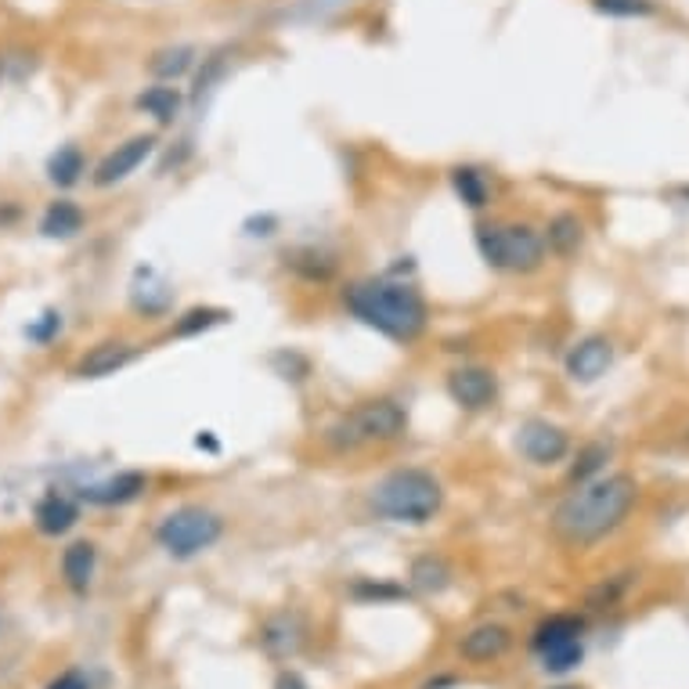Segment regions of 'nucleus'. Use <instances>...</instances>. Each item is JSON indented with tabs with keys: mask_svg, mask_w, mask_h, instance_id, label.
Returning <instances> with one entry per match:
<instances>
[{
	"mask_svg": "<svg viewBox=\"0 0 689 689\" xmlns=\"http://www.w3.org/2000/svg\"><path fill=\"white\" fill-rule=\"evenodd\" d=\"M224 535V520L217 513L203 506H184L163 516V524L155 527V541L174 556V559H192L199 553L213 549Z\"/></svg>",
	"mask_w": 689,
	"mask_h": 689,
	"instance_id": "423d86ee",
	"label": "nucleus"
},
{
	"mask_svg": "<svg viewBox=\"0 0 689 689\" xmlns=\"http://www.w3.org/2000/svg\"><path fill=\"white\" fill-rule=\"evenodd\" d=\"M452 189L469 210H484L487 199H492V189H487L484 174L480 170H473V166H455L452 170Z\"/></svg>",
	"mask_w": 689,
	"mask_h": 689,
	"instance_id": "5701e85b",
	"label": "nucleus"
},
{
	"mask_svg": "<svg viewBox=\"0 0 689 689\" xmlns=\"http://www.w3.org/2000/svg\"><path fill=\"white\" fill-rule=\"evenodd\" d=\"M682 195H686V199H689V189H686V192H682Z\"/></svg>",
	"mask_w": 689,
	"mask_h": 689,
	"instance_id": "4c0bfd02",
	"label": "nucleus"
},
{
	"mask_svg": "<svg viewBox=\"0 0 689 689\" xmlns=\"http://www.w3.org/2000/svg\"><path fill=\"white\" fill-rule=\"evenodd\" d=\"M343 307L362 325L376 328L379 336L394 343H415L426 333V300L405 282H386V278H365L351 282L343 290Z\"/></svg>",
	"mask_w": 689,
	"mask_h": 689,
	"instance_id": "f03ea898",
	"label": "nucleus"
},
{
	"mask_svg": "<svg viewBox=\"0 0 689 689\" xmlns=\"http://www.w3.org/2000/svg\"><path fill=\"white\" fill-rule=\"evenodd\" d=\"M285 261H290V267L296 271V275H304L307 282H328L336 271V264L318 250H296L293 256H285Z\"/></svg>",
	"mask_w": 689,
	"mask_h": 689,
	"instance_id": "a878e982",
	"label": "nucleus"
},
{
	"mask_svg": "<svg viewBox=\"0 0 689 689\" xmlns=\"http://www.w3.org/2000/svg\"><path fill=\"white\" fill-rule=\"evenodd\" d=\"M192 65H195V51H192V48H184V44H181V48H163V51H155V54H152V62H149L152 77H160L163 83L184 77Z\"/></svg>",
	"mask_w": 689,
	"mask_h": 689,
	"instance_id": "b1692460",
	"label": "nucleus"
},
{
	"mask_svg": "<svg viewBox=\"0 0 689 689\" xmlns=\"http://www.w3.org/2000/svg\"><path fill=\"white\" fill-rule=\"evenodd\" d=\"M261 642H264V650L271 657H293L300 646H304V621H300L296 614H278V617H271V621L264 625L261 631Z\"/></svg>",
	"mask_w": 689,
	"mask_h": 689,
	"instance_id": "2eb2a0df",
	"label": "nucleus"
},
{
	"mask_svg": "<svg viewBox=\"0 0 689 689\" xmlns=\"http://www.w3.org/2000/svg\"><path fill=\"white\" fill-rule=\"evenodd\" d=\"M181 105H184V94L178 88H166V83H155V88H149L138 98V109L149 112L155 123H174Z\"/></svg>",
	"mask_w": 689,
	"mask_h": 689,
	"instance_id": "6ab92c4d",
	"label": "nucleus"
},
{
	"mask_svg": "<svg viewBox=\"0 0 689 689\" xmlns=\"http://www.w3.org/2000/svg\"><path fill=\"white\" fill-rule=\"evenodd\" d=\"M610 458V448L607 444H585V448L578 452V463H574V469H570V480H578V484H585V480H592L596 473L602 469V463H607Z\"/></svg>",
	"mask_w": 689,
	"mask_h": 689,
	"instance_id": "c85d7f7f",
	"label": "nucleus"
},
{
	"mask_svg": "<svg viewBox=\"0 0 689 689\" xmlns=\"http://www.w3.org/2000/svg\"><path fill=\"white\" fill-rule=\"evenodd\" d=\"M516 448L527 458V463L535 466H553V463H564L567 452H570V437L567 429H559L545 419H530L516 429Z\"/></svg>",
	"mask_w": 689,
	"mask_h": 689,
	"instance_id": "0eeeda50",
	"label": "nucleus"
},
{
	"mask_svg": "<svg viewBox=\"0 0 689 689\" xmlns=\"http://www.w3.org/2000/svg\"><path fill=\"white\" fill-rule=\"evenodd\" d=\"M408 415L405 408L391 397H372L354 405L340 423L325 429V444L336 452H357L368 448V444H391L405 434Z\"/></svg>",
	"mask_w": 689,
	"mask_h": 689,
	"instance_id": "20e7f679",
	"label": "nucleus"
},
{
	"mask_svg": "<svg viewBox=\"0 0 689 689\" xmlns=\"http://www.w3.org/2000/svg\"><path fill=\"white\" fill-rule=\"evenodd\" d=\"M639 501V484L628 473L585 480L578 492H570L553 513L556 538H564L574 549H588L625 524V516Z\"/></svg>",
	"mask_w": 689,
	"mask_h": 689,
	"instance_id": "f257e3e1",
	"label": "nucleus"
},
{
	"mask_svg": "<svg viewBox=\"0 0 689 689\" xmlns=\"http://www.w3.org/2000/svg\"><path fill=\"white\" fill-rule=\"evenodd\" d=\"M48 689H88V682H83V675H77V671H65L62 679H54Z\"/></svg>",
	"mask_w": 689,
	"mask_h": 689,
	"instance_id": "473e14b6",
	"label": "nucleus"
},
{
	"mask_svg": "<svg viewBox=\"0 0 689 689\" xmlns=\"http://www.w3.org/2000/svg\"><path fill=\"white\" fill-rule=\"evenodd\" d=\"M227 318H232V314H227L224 307H192V311H184L181 318L174 322V328H170V336L189 340V336L210 333V328L224 325Z\"/></svg>",
	"mask_w": 689,
	"mask_h": 689,
	"instance_id": "412c9836",
	"label": "nucleus"
},
{
	"mask_svg": "<svg viewBox=\"0 0 689 689\" xmlns=\"http://www.w3.org/2000/svg\"><path fill=\"white\" fill-rule=\"evenodd\" d=\"M59 333H62V314L59 311L40 314V322H33L30 328H26V336H30L33 343H51Z\"/></svg>",
	"mask_w": 689,
	"mask_h": 689,
	"instance_id": "2f4dec72",
	"label": "nucleus"
},
{
	"mask_svg": "<svg viewBox=\"0 0 689 689\" xmlns=\"http://www.w3.org/2000/svg\"><path fill=\"white\" fill-rule=\"evenodd\" d=\"M195 448H206V452H221V444L210 437V429H203V434L195 437Z\"/></svg>",
	"mask_w": 689,
	"mask_h": 689,
	"instance_id": "f704fd0d",
	"label": "nucleus"
},
{
	"mask_svg": "<svg viewBox=\"0 0 689 689\" xmlns=\"http://www.w3.org/2000/svg\"><path fill=\"white\" fill-rule=\"evenodd\" d=\"M134 357H138L134 343H123V340L94 343V347L73 365V376L77 379H105V376H116V372L131 365Z\"/></svg>",
	"mask_w": 689,
	"mask_h": 689,
	"instance_id": "9d476101",
	"label": "nucleus"
},
{
	"mask_svg": "<svg viewBox=\"0 0 689 689\" xmlns=\"http://www.w3.org/2000/svg\"><path fill=\"white\" fill-rule=\"evenodd\" d=\"M83 152L77 145H65L51 155V163H48V178L59 184V189H69V184H77L80 174H83Z\"/></svg>",
	"mask_w": 689,
	"mask_h": 689,
	"instance_id": "393cba45",
	"label": "nucleus"
},
{
	"mask_svg": "<svg viewBox=\"0 0 689 689\" xmlns=\"http://www.w3.org/2000/svg\"><path fill=\"white\" fill-rule=\"evenodd\" d=\"M581 628H585V625L578 621V617L556 614V617H549V621H541V625L535 628V639H530V646H535V653L556 650V646L581 639Z\"/></svg>",
	"mask_w": 689,
	"mask_h": 689,
	"instance_id": "f3484780",
	"label": "nucleus"
},
{
	"mask_svg": "<svg viewBox=\"0 0 689 689\" xmlns=\"http://www.w3.org/2000/svg\"><path fill=\"white\" fill-rule=\"evenodd\" d=\"M152 152H155V134H138L131 141H123V145H116L102 163H98L94 184H98V189H112V184L126 181L141 163L149 160Z\"/></svg>",
	"mask_w": 689,
	"mask_h": 689,
	"instance_id": "1a4fd4ad",
	"label": "nucleus"
},
{
	"mask_svg": "<svg viewBox=\"0 0 689 689\" xmlns=\"http://www.w3.org/2000/svg\"><path fill=\"white\" fill-rule=\"evenodd\" d=\"M94 567H98V549L91 541H73L62 556L65 585L73 588V592H88L94 581Z\"/></svg>",
	"mask_w": 689,
	"mask_h": 689,
	"instance_id": "dca6fc26",
	"label": "nucleus"
},
{
	"mask_svg": "<svg viewBox=\"0 0 689 689\" xmlns=\"http://www.w3.org/2000/svg\"><path fill=\"white\" fill-rule=\"evenodd\" d=\"M581 239H585V224L574 217V213H556L549 227H545V246L559 256H570L581 246Z\"/></svg>",
	"mask_w": 689,
	"mask_h": 689,
	"instance_id": "aec40b11",
	"label": "nucleus"
},
{
	"mask_svg": "<svg viewBox=\"0 0 689 689\" xmlns=\"http://www.w3.org/2000/svg\"><path fill=\"white\" fill-rule=\"evenodd\" d=\"M412 585L419 588V592H444V588L452 585V567L444 564L440 556H419L412 564Z\"/></svg>",
	"mask_w": 689,
	"mask_h": 689,
	"instance_id": "4be33fe9",
	"label": "nucleus"
},
{
	"mask_svg": "<svg viewBox=\"0 0 689 689\" xmlns=\"http://www.w3.org/2000/svg\"><path fill=\"white\" fill-rule=\"evenodd\" d=\"M351 592H354V599H362V602H394V599H405L408 588L405 585H394V581L362 578V581H354Z\"/></svg>",
	"mask_w": 689,
	"mask_h": 689,
	"instance_id": "bb28decb",
	"label": "nucleus"
},
{
	"mask_svg": "<svg viewBox=\"0 0 689 689\" xmlns=\"http://www.w3.org/2000/svg\"><path fill=\"white\" fill-rule=\"evenodd\" d=\"M599 16L610 19H646L653 16V0H592Z\"/></svg>",
	"mask_w": 689,
	"mask_h": 689,
	"instance_id": "c756f323",
	"label": "nucleus"
},
{
	"mask_svg": "<svg viewBox=\"0 0 689 689\" xmlns=\"http://www.w3.org/2000/svg\"><path fill=\"white\" fill-rule=\"evenodd\" d=\"M444 506V487L429 469H394L372 487V509L394 524H429Z\"/></svg>",
	"mask_w": 689,
	"mask_h": 689,
	"instance_id": "7ed1b4c3",
	"label": "nucleus"
},
{
	"mask_svg": "<svg viewBox=\"0 0 689 689\" xmlns=\"http://www.w3.org/2000/svg\"><path fill=\"white\" fill-rule=\"evenodd\" d=\"M455 686V679L452 675H440V679H434V682H426L423 689H452Z\"/></svg>",
	"mask_w": 689,
	"mask_h": 689,
	"instance_id": "c9c22d12",
	"label": "nucleus"
},
{
	"mask_svg": "<svg viewBox=\"0 0 689 689\" xmlns=\"http://www.w3.org/2000/svg\"><path fill=\"white\" fill-rule=\"evenodd\" d=\"M448 397L466 412H484L498 401V379L492 368L463 365L448 372Z\"/></svg>",
	"mask_w": 689,
	"mask_h": 689,
	"instance_id": "6e6552de",
	"label": "nucleus"
},
{
	"mask_svg": "<svg viewBox=\"0 0 689 689\" xmlns=\"http://www.w3.org/2000/svg\"><path fill=\"white\" fill-rule=\"evenodd\" d=\"M509 642H513V636L506 625L487 621V625H477L466 631L463 642H458V653L473 660V665H487V660H498L501 653H506Z\"/></svg>",
	"mask_w": 689,
	"mask_h": 689,
	"instance_id": "ddd939ff",
	"label": "nucleus"
},
{
	"mask_svg": "<svg viewBox=\"0 0 689 689\" xmlns=\"http://www.w3.org/2000/svg\"><path fill=\"white\" fill-rule=\"evenodd\" d=\"M33 520H37V530H40V535L59 538V535H65V530L80 520V509H77V501H73V498H65V495H59V492H51V495H44V498L37 501Z\"/></svg>",
	"mask_w": 689,
	"mask_h": 689,
	"instance_id": "4468645a",
	"label": "nucleus"
},
{
	"mask_svg": "<svg viewBox=\"0 0 689 689\" xmlns=\"http://www.w3.org/2000/svg\"><path fill=\"white\" fill-rule=\"evenodd\" d=\"M553 689H574V686H553Z\"/></svg>",
	"mask_w": 689,
	"mask_h": 689,
	"instance_id": "e433bc0d",
	"label": "nucleus"
},
{
	"mask_svg": "<svg viewBox=\"0 0 689 689\" xmlns=\"http://www.w3.org/2000/svg\"><path fill=\"white\" fill-rule=\"evenodd\" d=\"M477 250L487 267L506 275H530L545 264V235L530 224H480Z\"/></svg>",
	"mask_w": 689,
	"mask_h": 689,
	"instance_id": "39448f33",
	"label": "nucleus"
},
{
	"mask_svg": "<svg viewBox=\"0 0 689 689\" xmlns=\"http://www.w3.org/2000/svg\"><path fill=\"white\" fill-rule=\"evenodd\" d=\"M614 362V343L607 336H585L567 354V376L574 383H596Z\"/></svg>",
	"mask_w": 689,
	"mask_h": 689,
	"instance_id": "9b49d317",
	"label": "nucleus"
},
{
	"mask_svg": "<svg viewBox=\"0 0 689 689\" xmlns=\"http://www.w3.org/2000/svg\"><path fill=\"white\" fill-rule=\"evenodd\" d=\"M40 232L48 239H73L77 232H83V210L77 203H69V199H59L40 217Z\"/></svg>",
	"mask_w": 689,
	"mask_h": 689,
	"instance_id": "a211bd4d",
	"label": "nucleus"
},
{
	"mask_svg": "<svg viewBox=\"0 0 689 689\" xmlns=\"http://www.w3.org/2000/svg\"><path fill=\"white\" fill-rule=\"evenodd\" d=\"M134 307L145 314H163L170 307V290L166 285H149V290L134 285Z\"/></svg>",
	"mask_w": 689,
	"mask_h": 689,
	"instance_id": "7c9ffc66",
	"label": "nucleus"
},
{
	"mask_svg": "<svg viewBox=\"0 0 689 689\" xmlns=\"http://www.w3.org/2000/svg\"><path fill=\"white\" fill-rule=\"evenodd\" d=\"M538 657H541V668H545V671L564 675V671H570V668H578V665H581L585 646H581V639H574V642H564V646H556V650H545V653H538Z\"/></svg>",
	"mask_w": 689,
	"mask_h": 689,
	"instance_id": "cd10ccee",
	"label": "nucleus"
},
{
	"mask_svg": "<svg viewBox=\"0 0 689 689\" xmlns=\"http://www.w3.org/2000/svg\"><path fill=\"white\" fill-rule=\"evenodd\" d=\"M145 487H149L145 473L126 469V473H116V477H109V480H98L91 487H83L80 498L91 501V506H126V501L145 495Z\"/></svg>",
	"mask_w": 689,
	"mask_h": 689,
	"instance_id": "f8f14e48",
	"label": "nucleus"
},
{
	"mask_svg": "<svg viewBox=\"0 0 689 689\" xmlns=\"http://www.w3.org/2000/svg\"><path fill=\"white\" fill-rule=\"evenodd\" d=\"M275 689H307V682L300 679L296 671H282L278 679H275Z\"/></svg>",
	"mask_w": 689,
	"mask_h": 689,
	"instance_id": "72a5a7b5",
	"label": "nucleus"
}]
</instances>
